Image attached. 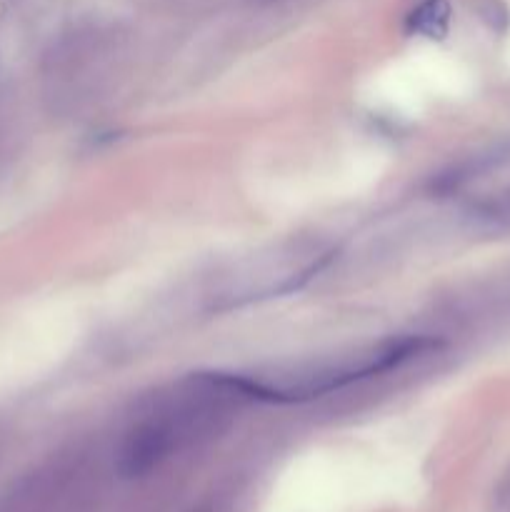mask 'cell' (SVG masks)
Instances as JSON below:
<instances>
[{
  "label": "cell",
  "instance_id": "6da1fadb",
  "mask_svg": "<svg viewBox=\"0 0 510 512\" xmlns=\"http://www.w3.org/2000/svg\"><path fill=\"white\" fill-rule=\"evenodd\" d=\"M443 348L445 340L435 338V335H400V338L383 340V343L373 345L370 350L358 353L350 360L315 368L313 373L300 375L295 383H270V380L253 378V375L223 373V370L193 375L200 383L213 388L215 393L233 395V398L240 400H253V403L298 405L323 398V395L335 393V390L348 388V385L360 383V380L390 373V370L400 368L408 360L428 353H438Z\"/></svg>",
  "mask_w": 510,
  "mask_h": 512
},
{
  "label": "cell",
  "instance_id": "7a4b0ae2",
  "mask_svg": "<svg viewBox=\"0 0 510 512\" xmlns=\"http://www.w3.org/2000/svg\"><path fill=\"white\" fill-rule=\"evenodd\" d=\"M173 450V430L165 423H145L125 438L120 450V473L135 478L153 470Z\"/></svg>",
  "mask_w": 510,
  "mask_h": 512
},
{
  "label": "cell",
  "instance_id": "3957f363",
  "mask_svg": "<svg viewBox=\"0 0 510 512\" xmlns=\"http://www.w3.org/2000/svg\"><path fill=\"white\" fill-rule=\"evenodd\" d=\"M450 28L448 0H418L415 8L405 15V33L420 35L428 40H443Z\"/></svg>",
  "mask_w": 510,
  "mask_h": 512
}]
</instances>
